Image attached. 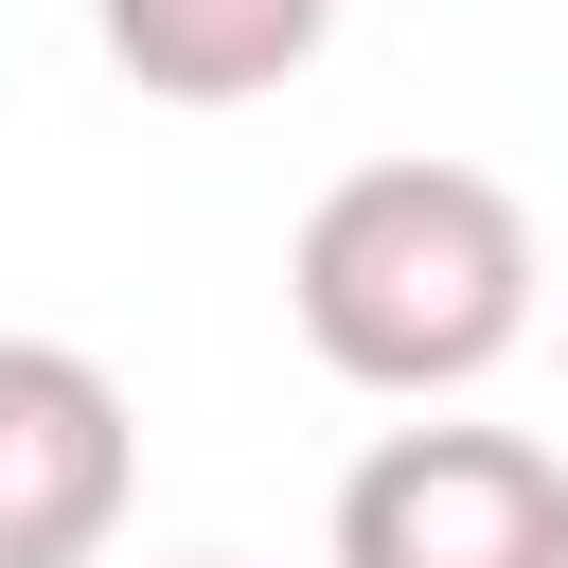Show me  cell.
Returning <instances> with one entry per match:
<instances>
[{
	"mask_svg": "<svg viewBox=\"0 0 568 568\" xmlns=\"http://www.w3.org/2000/svg\"><path fill=\"white\" fill-rule=\"evenodd\" d=\"M284 320L337 390L373 408H462L532 320H550V248L515 213V178L479 160H355L320 178V213L284 231Z\"/></svg>",
	"mask_w": 568,
	"mask_h": 568,
	"instance_id": "cell-1",
	"label": "cell"
},
{
	"mask_svg": "<svg viewBox=\"0 0 568 568\" xmlns=\"http://www.w3.org/2000/svg\"><path fill=\"white\" fill-rule=\"evenodd\" d=\"M320 568H568V462L532 426H373Z\"/></svg>",
	"mask_w": 568,
	"mask_h": 568,
	"instance_id": "cell-2",
	"label": "cell"
},
{
	"mask_svg": "<svg viewBox=\"0 0 568 568\" xmlns=\"http://www.w3.org/2000/svg\"><path fill=\"white\" fill-rule=\"evenodd\" d=\"M142 497V408L89 337H0V568H106Z\"/></svg>",
	"mask_w": 568,
	"mask_h": 568,
	"instance_id": "cell-3",
	"label": "cell"
},
{
	"mask_svg": "<svg viewBox=\"0 0 568 568\" xmlns=\"http://www.w3.org/2000/svg\"><path fill=\"white\" fill-rule=\"evenodd\" d=\"M89 36L142 106H266L320 71L337 0H89Z\"/></svg>",
	"mask_w": 568,
	"mask_h": 568,
	"instance_id": "cell-4",
	"label": "cell"
},
{
	"mask_svg": "<svg viewBox=\"0 0 568 568\" xmlns=\"http://www.w3.org/2000/svg\"><path fill=\"white\" fill-rule=\"evenodd\" d=\"M178 568H231V550H178Z\"/></svg>",
	"mask_w": 568,
	"mask_h": 568,
	"instance_id": "cell-5",
	"label": "cell"
}]
</instances>
